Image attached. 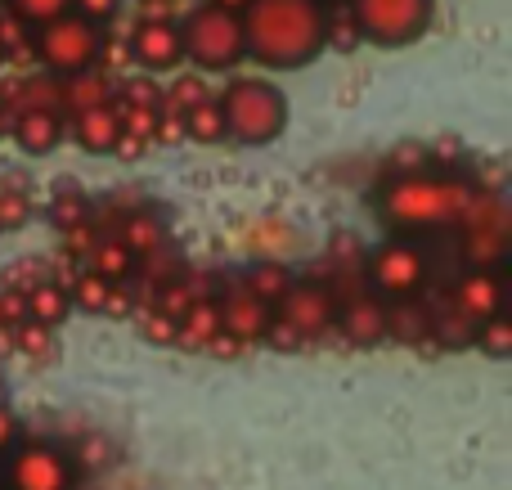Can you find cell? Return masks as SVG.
I'll return each mask as SVG.
<instances>
[{
	"instance_id": "1",
	"label": "cell",
	"mask_w": 512,
	"mask_h": 490,
	"mask_svg": "<svg viewBox=\"0 0 512 490\" xmlns=\"http://www.w3.org/2000/svg\"><path fill=\"white\" fill-rule=\"evenodd\" d=\"M243 45L248 59L274 72L306 68L324 54V18L319 0H243Z\"/></svg>"
},
{
	"instance_id": "2",
	"label": "cell",
	"mask_w": 512,
	"mask_h": 490,
	"mask_svg": "<svg viewBox=\"0 0 512 490\" xmlns=\"http://www.w3.org/2000/svg\"><path fill=\"white\" fill-rule=\"evenodd\" d=\"M472 207V194L454 180L436 176H400L382 189V216L396 230H441L459 225Z\"/></svg>"
},
{
	"instance_id": "3",
	"label": "cell",
	"mask_w": 512,
	"mask_h": 490,
	"mask_svg": "<svg viewBox=\"0 0 512 490\" xmlns=\"http://www.w3.org/2000/svg\"><path fill=\"white\" fill-rule=\"evenodd\" d=\"M225 122V140L261 149V144L279 140L283 126H288V99L274 81L265 77H239L225 86V95L216 99Z\"/></svg>"
},
{
	"instance_id": "4",
	"label": "cell",
	"mask_w": 512,
	"mask_h": 490,
	"mask_svg": "<svg viewBox=\"0 0 512 490\" xmlns=\"http://www.w3.org/2000/svg\"><path fill=\"white\" fill-rule=\"evenodd\" d=\"M180 50L194 68L203 72H230L248 59L243 45V18L239 5H221V0H203L194 14L180 23Z\"/></svg>"
},
{
	"instance_id": "5",
	"label": "cell",
	"mask_w": 512,
	"mask_h": 490,
	"mask_svg": "<svg viewBox=\"0 0 512 490\" xmlns=\"http://www.w3.org/2000/svg\"><path fill=\"white\" fill-rule=\"evenodd\" d=\"M27 50L41 59L45 72H54V77H72V72L95 68V59L104 54V36H99L95 18L68 9V14L50 18V23H36Z\"/></svg>"
},
{
	"instance_id": "6",
	"label": "cell",
	"mask_w": 512,
	"mask_h": 490,
	"mask_svg": "<svg viewBox=\"0 0 512 490\" xmlns=\"http://www.w3.org/2000/svg\"><path fill=\"white\" fill-rule=\"evenodd\" d=\"M360 41L378 50H405L432 27V0H346Z\"/></svg>"
},
{
	"instance_id": "7",
	"label": "cell",
	"mask_w": 512,
	"mask_h": 490,
	"mask_svg": "<svg viewBox=\"0 0 512 490\" xmlns=\"http://www.w3.org/2000/svg\"><path fill=\"white\" fill-rule=\"evenodd\" d=\"M9 490H72V464L59 446L27 441L9 455Z\"/></svg>"
},
{
	"instance_id": "8",
	"label": "cell",
	"mask_w": 512,
	"mask_h": 490,
	"mask_svg": "<svg viewBox=\"0 0 512 490\" xmlns=\"http://www.w3.org/2000/svg\"><path fill=\"white\" fill-rule=\"evenodd\" d=\"M369 279L387 297H414L427 279V257L418 252V243L391 239L369 257Z\"/></svg>"
},
{
	"instance_id": "9",
	"label": "cell",
	"mask_w": 512,
	"mask_h": 490,
	"mask_svg": "<svg viewBox=\"0 0 512 490\" xmlns=\"http://www.w3.org/2000/svg\"><path fill=\"white\" fill-rule=\"evenodd\" d=\"M131 59L140 63L144 72H176L185 63V50H180V27L167 23V18H144L131 36Z\"/></svg>"
},
{
	"instance_id": "10",
	"label": "cell",
	"mask_w": 512,
	"mask_h": 490,
	"mask_svg": "<svg viewBox=\"0 0 512 490\" xmlns=\"http://www.w3.org/2000/svg\"><path fill=\"white\" fill-rule=\"evenodd\" d=\"M333 297L319 288H288L279 297V329L297 333V338H315L333 324Z\"/></svg>"
},
{
	"instance_id": "11",
	"label": "cell",
	"mask_w": 512,
	"mask_h": 490,
	"mask_svg": "<svg viewBox=\"0 0 512 490\" xmlns=\"http://www.w3.org/2000/svg\"><path fill=\"white\" fill-rule=\"evenodd\" d=\"M72 140L81 144L86 153H117V140H122V108L90 104L72 113Z\"/></svg>"
},
{
	"instance_id": "12",
	"label": "cell",
	"mask_w": 512,
	"mask_h": 490,
	"mask_svg": "<svg viewBox=\"0 0 512 490\" xmlns=\"http://www.w3.org/2000/svg\"><path fill=\"white\" fill-rule=\"evenodd\" d=\"M454 311L477 329L481 320H490L495 311H504V284H499L490 270H472V275H463L459 288H454Z\"/></svg>"
},
{
	"instance_id": "13",
	"label": "cell",
	"mask_w": 512,
	"mask_h": 490,
	"mask_svg": "<svg viewBox=\"0 0 512 490\" xmlns=\"http://www.w3.org/2000/svg\"><path fill=\"white\" fill-rule=\"evenodd\" d=\"M9 131L27 153H50L59 149L68 122H63V108H23L18 117H9Z\"/></svg>"
},
{
	"instance_id": "14",
	"label": "cell",
	"mask_w": 512,
	"mask_h": 490,
	"mask_svg": "<svg viewBox=\"0 0 512 490\" xmlns=\"http://www.w3.org/2000/svg\"><path fill=\"white\" fill-rule=\"evenodd\" d=\"M265 324H270V315H265V302L256 293H248V288H239L230 302H221V329L230 333V338L256 342L265 333Z\"/></svg>"
},
{
	"instance_id": "15",
	"label": "cell",
	"mask_w": 512,
	"mask_h": 490,
	"mask_svg": "<svg viewBox=\"0 0 512 490\" xmlns=\"http://www.w3.org/2000/svg\"><path fill=\"white\" fill-rule=\"evenodd\" d=\"M180 131L189 135V140L198 144H221L225 140V122H221V108H216V99H194V104L185 108V117H180Z\"/></svg>"
},
{
	"instance_id": "16",
	"label": "cell",
	"mask_w": 512,
	"mask_h": 490,
	"mask_svg": "<svg viewBox=\"0 0 512 490\" xmlns=\"http://www.w3.org/2000/svg\"><path fill=\"white\" fill-rule=\"evenodd\" d=\"M108 99V86L104 77H95V72H72L68 81H59V108H68V113H77V108H90V104H104Z\"/></svg>"
},
{
	"instance_id": "17",
	"label": "cell",
	"mask_w": 512,
	"mask_h": 490,
	"mask_svg": "<svg viewBox=\"0 0 512 490\" xmlns=\"http://www.w3.org/2000/svg\"><path fill=\"white\" fill-rule=\"evenodd\" d=\"M23 315H32L36 324H45V329H50V324H59L63 315H68V297H63L54 284H36L32 293L23 297Z\"/></svg>"
},
{
	"instance_id": "18",
	"label": "cell",
	"mask_w": 512,
	"mask_h": 490,
	"mask_svg": "<svg viewBox=\"0 0 512 490\" xmlns=\"http://www.w3.org/2000/svg\"><path fill=\"white\" fill-rule=\"evenodd\" d=\"M472 333H477V347L486 351V356H495V360H508L512 356V320H508L504 311H495L490 320H481Z\"/></svg>"
},
{
	"instance_id": "19",
	"label": "cell",
	"mask_w": 512,
	"mask_h": 490,
	"mask_svg": "<svg viewBox=\"0 0 512 490\" xmlns=\"http://www.w3.org/2000/svg\"><path fill=\"white\" fill-rule=\"evenodd\" d=\"M346 329H351L355 342H373V338H382V329H387V311L369 306V297H364V302H355L351 311H346Z\"/></svg>"
},
{
	"instance_id": "20",
	"label": "cell",
	"mask_w": 512,
	"mask_h": 490,
	"mask_svg": "<svg viewBox=\"0 0 512 490\" xmlns=\"http://www.w3.org/2000/svg\"><path fill=\"white\" fill-rule=\"evenodd\" d=\"M243 288H248V293H256V297H261V302H279V297L292 288V279L283 275L279 266H256Z\"/></svg>"
},
{
	"instance_id": "21",
	"label": "cell",
	"mask_w": 512,
	"mask_h": 490,
	"mask_svg": "<svg viewBox=\"0 0 512 490\" xmlns=\"http://www.w3.org/2000/svg\"><path fill=\"white\" fill-rule=\"evenodd\" d=\"M77 302L86 306V311H108V302H113V279L86 270V275L77 279Z\"/></svg>"
},
{
	"instance_id": "22",
	"label": "cell",
	"mask_w": 512,
	"mask_h": 490,
	"mask_svg": "<svg viewBox=\"0 0 512 490\" xmlns=\"http://www.w3.org/2000/svg\"><path fill=\"white\" fill-rule=\"evenodd\" d=\"M9 5H14V18H23L27 27H36V23H50V18L68 14L72 0H9Z\"/></svg>"
},
{
	"instance_id": "23",
	"label": "cell",
	"mask_w": 512,
	"mask_h": 490,
	"mask_svg": "<svg viewBox=\"0 0 512 490\" xmlns=\"http://www.w3.org/2000/svg\"><path fill=\"white\" fill-rule=\"evenodd\" d=\"M14 104L18 113L23 108H59V81H23L14 90Z\"/></svg>"
},
{
	"instance_id": "24",
	"label": "cell",
	"mask_w": 512,
	"mask_h": 490,
	"mask_svg": "<svg viewBox=\"0 0 512 490\" xmlns=\"http://www.w3.org/2000/svg\"><path fill=\"white\" fill-rule=\"evenodd\" d=\"M90 270H95V275H104V279L126 275V270H131V252H126V243H104V248L90 257Z\"/></svg>"
},
{
	"instance_id": "25",
	"label": "cell",
	"mask_w": 512,
	"mask_h": 490,
	"mask_svg": "<svg viewBox=\"0 0 512 490\" xmlns=\"http://www.w3.org/2000/svg\"><path fill=\"white\" fill-rule=\"evenodd\" d=\"M14 347H18V351H27V356H41V351H50V329H45V324L18 329V333H14Z\"/></svg>"
},
{
	"instance_id": "26",
	"label": "cell",
	"mask_w": 512,
	"mask_h": 490,
	"mask_svg": "<svg viewBox=\"0 0 512 490\" xmlns=\"http://www.w3.org/2000/svg\"><path fill=\"white\" fill-rule=\"evenodd\" d=\"M23 221H27L23 194H0V225H5V230H14V225H23Z\"/></svg>"
},
{
	"instance_id": "27",
	"label": "cell",
	"mask_w": 512,
	"mask_h": 490,
	"mask_svg": "<svg viewBox=\"0 0 512 490\" xmlns=\"http://www.w3.org/2000/svg\"><path fill=\"white\" fill-rule=\"evenodd\" d=\"M117 5H122V0H72V9H77V14H86V18H95V23L113 18Z\"/></svg>"
},
{
	"instance_id": "28",
	"label": "cell",
	"mask_w": 512,
	"mask_h": 490,
	"mask_svg": "<svg viewBox=\"0 0 512 490\" xmlns=\"http://www.w3.org/2000/svg\"><path fill=\"white\" fill-rule=\"evenodd\" d=\"M14 441H18V419H14V410H9V405H0V455H5Z\"/></svg>"
},
{
	"instance_id": "29",
	"label": "cell",
	"mask_w": 512,
	"mask_h": 490,
	"mask_svg": "<svg viewBox=\"0 0 512 490\" xmlns=\"http://www.w3.org/2000/svg\"><path fill=\"white\" fill-rule=\"evenodd\" d=\"M5 131H9V108L0 104V135H5Z\"/></svg>"
},
{
	"instance_id": "30",
	"label": "cell",
	"mask_w": 512,
	"mask_h": 490,
	"mask_svg": "<svg viewBox=\"0 0 512 490\" xmlns=\"http://www.w3.org/2000/svg\"><path fill=\"white\" fill-rule=\"evenodd\" d=\"M319 5H324V9H333V5H342V0H319Z\"/></svg>"
},
{
	"instance_id": "31",
	"label": "cell",
	"mask_w": 512,
	"mask_h": 490,
	"mask_svg": "<svg viewBox=\"0 0 512 490\" xmlns=\"http://www.w3.org/2000/svg\"><path fill=\"white\" fill-rule=\"evenodd\" d=\"M0 59H5V50H0Z\"/></svg>"
},
{
	"instance_id": "32",
	"label": "cell",
	"mask_w": 512,
	"mask_h": 490,
	"mask_svg": "<svg viewBox=\"0 0 512 490\" xmlns=\"http://www.w3.org/2000/svg\"><path fill=\"white\" fill-rule=\"evenodd\" d=\"M0 230H5V225H0Z\"/></svg>"
}]
</instances>
